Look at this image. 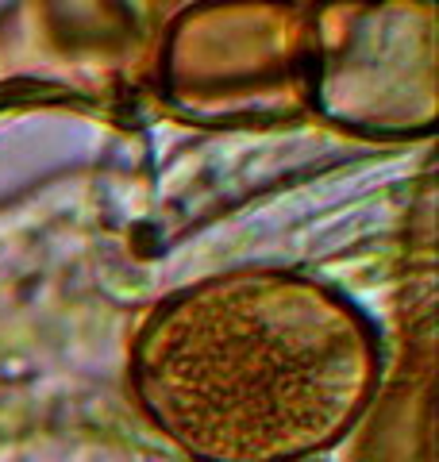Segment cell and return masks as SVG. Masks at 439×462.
Returning a JSON list of instances; mask_svg holds the SVG:
<instances>
[{
	"label": "cell",
	"instance_id": "1",
	"mask_svg": "<svg viewBox=\"0 0 439 462\" xmlns=\"http://www.w3.org/2000/svg\"><path fill=\"white\" fill-rule=\"evenodd\" d=\"M378 385L374 336L343 300L282 273L185 289L135 339L131 393L193 462H309Z\"/></svg>",
	"mask_w": 439,
	"mask_h": 462
}]
</instances>
